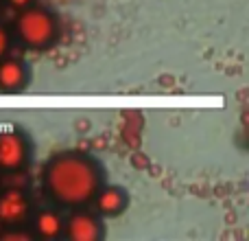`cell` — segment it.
<instances>
[{
	"label": "cell",
	"mask_w": 249,
	"mask_h": 241,
	"mask_svg": "<svg viewBox=\"0 0 249 241\" xmlns=\"http://www.w3.org/2000/svg\"><path fill=\"white\" fill-rule=\"evenodd\" d=\"M2 239H22V241H29L31 235L29 233H22V230H13V233H4Z\"/></svg>",
	"instance_id": "30bf717a"
},
{
	"label": "cell",
	"mask_w": 249,
	"mask_h": 241,
	"mask_svg": "<svg viewBox=\"0 0 249 241\" xmlns=\"http://www.w3.org/2000/svg\"><path fill=\"white\" fill-rule=\"evenodd\" d=\"M92 202H94V208L99 215L103 217H116L121 215V213L127 208V193L121 189V186H101L99 191H96V195L92 198Z\"/></svg>",
	"instance_id": "8992f818"
},
{
	"label": "cell",
	"mask_w": 249,
	"mask_h": 241,
	"mask_svg": "<svg viewBox=\"0 0 249 241\" xmlns=\"http://www.w3.org/2000/svg\"><path fill=\"white\" fill-rule=\"evenodd\" d=\"M26 83V68L20 60L4 55L0 60V90L18 92Z\"/></svg>",
	"instance_id": "52a82bcc"
},
{
	"label": "cell",
	"mask_w": 249,
	"mask_h": 241,
	"mask_svg": "<svg viewBox=\"0 0 249 241\" xmlns=\"http://www.w3.org/2000/svg\"><path fill=\"white\" fill-rule=\"evenodd\" d=\"M44 186L57 204L81 208L101 189V171L92 158L79 151H61L44 169Z\"/></svg>",
	"instance_id": "6da1fadb"
},
{
	"label": "cell",
	"mask_w": 249,
	"mask_h": 241,
	"mask_svg": "<svg viewBox=\"0 0 249 241\" xmlns=\"http://www.w3.org/2000/svg\"><path fill=\"white\" fill-rule=\"evenodd\" d=\"M64 235L70 241H101L103 226L99 217L88 211H74L68 220H64Z\"/></svg>",
	"instance_id": "277c9868"
},
{
	"label": "cell",
	"mask_w": 249,
	"mask_h": 241,
	"mask_svg": "<svg viewBox=\"0 0 249 241\" xmlns=\"http://www.w3.org/2000/svg\"><path fill=\"white\" fill-rule=\"evenodd\" d=\"M33 228L35 235L42 239H57L59 235H64V217L59 215L57 211H39L37 217L33 221Z\"/></svg>",
	"instance_id": "ba28073f"
},
{
	"label": "cell",
	"mask_w": 249,
	"mask_h": 241,
	"mask_svg": "<svg viewBox=\"0 0 249 241\" xmlns=\"http://www.w3.org/2000/svg\"><path fill=\"white\" fill-rule=\"evenodd\" d=\"M9 53V33L4 26H0V60Z\"/></svg>",
	"instance_id": "9c48e42d"
},
{
	"label": "cell",
	"mask_w": 249,
	"mask_h": 241,
	"mask_svg": "<svg viewBox=\"0 0 249 241\" xmlns=\"http://www.w3.org/2000/svg\"><path fill=\"white\" fill-rule=\"evenodd\" d=\"M9 4H11V7H16V9H26V7H31V4H33V0H7Z\"/></svg>",
	"instance_id": "8fae6325"
},
{
	"label": "cell",
	"mask_w": 249,
	"mask_h": 241,
	"mask_svg": "<svg viewBox=\"0 0 249 241\" xmlns=\"http://www.w3.org/2000/svg\"><path fill=\"white\" fill-rule=\"evenodd\" d=\"M16 33L26 48L44 51L57 38V22L42 7H26L16 20Z\"/></svg>",
	"instance_id": "7a4b0ae2"
},
{
	"label": "cell",
	"mask_w": 249,
	"mask_h": 241,
	"mask_svg": "<svg viewBox=\"0 0 249 241\" xmlns=\"http://www.w3.org/2000/svg\"><path fill=\"white\" fill-rule=\"evenodd\" d=\"M29 160V145L20 132H0V171L16 173Z\"/></svg>",
	"instance_id": "3957f363"
},
{
	"label": "cell",
	"mask_w": 249,
	"mask_h": 241,
	"mask_svg": "<svg viewBox=\"0 0 249 241\" xmlns=\"http://www.w3.org/2000/svg\"><path fill=\"white\" fill-rule=\"evenodd\" d=\"M31 202L20 189H4L0 193V224L18 226L29 217Z\"/></svg>",
	"instance_id": "5b68a950"
}]
</instances>
